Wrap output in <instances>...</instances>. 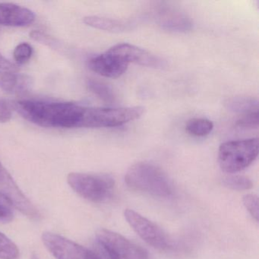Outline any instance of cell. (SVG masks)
<instances>
[{
	"label": "cell",
	"instance_id": "cell-1",
	"mask_svg": "<svg viewBox=\"0 0 259 259\" xmlns=\"http://www.w3.org/2000/svg\"><path fill=\"white\" fill-rule=\"evenodd\" d=\"M22 117L45 128H84L87 107L74 103L21 101L13 105Z\"/></svg>",
	"mask_w": 259,
	"mask_h": 259
},
{
	"label": "cell",
	"instance_id": "cell-2",
	"mask_svg": "<svg viewBox=\"0 0 259 259\" xmlns=\"http://www.w3.org/2000/svg\"><path fill=\"white\" fill-rule=\"evenodd\" d=\"M125 182L133 190L158 198H169L174 192L167 175L148 162H138L130 166L125 174Z\"/></svg>",
	"mask_w": 259,
	"mask_h": 259
},
{
	"label": "cell",
	"instance_id": "cell-3",
	"mask_svg": "<svg viewBox=\"0 0 259 259\" xmlns=\"http://www.w3.org/2000/svg\"><path fill=\"white\" fill-rule=\"evenodd\" d=\"M258 154V139L224 142L218 151V162L224 172L236 174L248 167Z\"/></svg>",
	"mask_w": 259,
	"mask_h": 259
},
{
	"label": "cell",
	"instance_id": "cell-4",
	"mask_svg": "<svg viewBox=\"0 0 259 259\" xmlns=\"http://www.w3.org/2000/svg\"><path fill=\"white\" fill-rule=\"evenodd\" d=\"M67 181L79 196L92 202H104L114 192V180L107 174L72 172L68 176Z\"/></svg>",
	"mask_w": 259,
	"mask_h": 259
},
{
	"label": "cell",
	"instance_id": "cell-5",
	"mask_svg": "<svg viewBox=\"0 0 259 259\" xmlns=\"http://www.w3.org/2000/svg\"><path fill=\"white\" fill-rule=\"evenodd\" d=\"M145 112L142 107H88L84 128H111L139 119Z\"/></svg>",
	"mask_w": 259,
	"mask_h": 259
},
{
	"label": "cell",
	"instance_id": "cell-6",
	"mask_svg": "<svg viewBox=\"0 0 259 259\" xmlns=\"http://www.w3.org/2000/svg\"><path fill=\"white\" fill-rule=\"evenodd\" d=\"M97 241L108 259H149L148 251L119 233L101 229Z\"/></svg>",
	"mask_w": 259,
	"mask_h": 259
},
{
	"label": "cell",
	"instance_id": "cell-7",
	"mask_svg": "<svg viewBox=\"0 0 259 259\" xmlns=\"http://www.w3.org/2000/svg\"><path fill=\"white\" fill-rule=\"evenodd\" d=\"M124 216L136 234L148 245L160 251L170 248V240L157 224L132 209H126Z\"/></svg>",
	"mask_w": 259,
	"mask_h": 259
},
{
	"label": "cell",
	"instance_id": "cell-8",
	"mask_svg": "<svg viewBox=\"0 0 259 259\" xmlns=\"http://www.w3.org/2000/svg\"><path fill=\"white\" fill-rule=\"evenodd\" d=\"M0 195H2L13 207L30 219L39 220L38 209L28 199L13 180L5 166L0 163Z\"/></svg>",
	"mask_w": 259,
	"mask_h": 259
},
{
	"label": "cell",
	"instance_id": "cell-9",
	"mask_svg": "<svg viewBox=\"0 0 259 259\" xmlns=\"http://www.w3.org/2000/svg\"><path fill=\"white\" fill-rule=\"evenodd\" d=\"M42 241L56 259H100L89 248L56 233H43Z\"/></svg>",
	"mask_w": 259,
	"mask_h": 259
},
{
	"label": "cell",
	"instance_id": "cell-10",
	"mask_svg": "<svg viewBox=\"0 0 259 259\" xmlns=\"http://www.w3.org/2000/svg\"><path fill=\"white\" fill-rule=\"evenodd\" d=\"M108 51L117 56L128 64L133 63L157 69L165 66V62L160 57L130 44H119L112 47Z\"/></svg>",
	"mask_w": 259,
	"mask_h": 259
},
{
	"label": "cell",
	"instance_id": "cell-11",
	"mask_svg": "<svg viewBox=\"0 0 259 259\" xmlns=\"http://www.w3.org/2000/svg\"><path fill=\"white\" fill-rule=\"evenodd\" d=\"M156 22L163 29L177 32H187L192 28L190 18L175 7L162 6L154 13Z\"/></svg>",
	"mask_w": 259,
	"mask_h": 259
},
{
	"label": "cell",
	"instance_id": "cell-12",
	"mask_svg": "<svg viewBox=\"0 0 259 259\" xmlns=\"http://www.w3.org/2000/svg\"><path fill=\"white\" fill-rule=\"evenodd\" d=\"M128 66L126 62L109 51L93 57L89 61L90 69L106 78H119L125 73Z\"/></svg>",
	"mask_w": 259,
	"mask_h": 259
},
{
	"label": "cell",
	"instance_id": "cell-13",
	"mask_svg": "<svg viewBox=\"0 0 259 259\" xmlns=\"http://www.w3.org/2000/svg\"><path fill=\"white\" fill-rule=\"evenodd\" d=\"M35 20L31 10L13 4H0V25L5 26L24 27Z\"/></svg>",
	"mask_w": 259,
	"mask_h": 259
},
{
	"label": "cell",
	"instance_id": "cell-14",
	"mask_svg": "<svg viewBox=\"0 0 259 259\" xmlns=\"http://www.w3.org/2000/svg\"><path fill=\"white\" fill-rule=\"evenodd\" d=\"M84 22L89 26L97 29L112 32H120L128 28V25L121 21L99 16H87L84 18Z\"/></svg>",
	"mask_w": 259,
	"mask_h": 259
},
{
	"label": "cell",
	"instance_id": "cell-15",
	"mask_svg": "<svg viewBox=\"0 0 259 259\" xmlns=\"http://www.w3.org/2000/svg\"><path fill=\"white\" fill-rule=\"evenodd\" d=\"M226 107L231 111L247 114L257 111L258 101L250 97H235L227 100Z\"/></svg>",
	"mask_w": 259,
	"mask_h": 259
},
{
	"label": "cell",
	"instance_id": "cell-16",
	"mask_svg": "<svg viewBox=\"0 0 259 259\" xmlns=\"http://www.w3.org/2000/svg\"><path fill=\"white\" fill-rule=\"evenodd\" d=\"M26 84L25 77L8 71L0 70V89L13 94L22 90Z\"/></svg>",
	"mask_w": 259,
	"mask_h": 259
},
{
	"label": "cell",
	"instance_id": "cell-17",
	"mask_svg": "<svg viewBox=\"0 0 259 259\" xmlns=\"http://www.w3.org/2000/svg\"><path fill=\"white\" fill-rule=\"evenodd\" d=\"M213 124L204 118H194L188 121L186 125L187 133L195 137H204L211 133Z\"/></svg>",
	"mask_w": 259,
	"mask_h": 259
},
{
	"label": "cell",
	"instance_id": "cell-18",
	"mask_svg": "<svg viewBox=\"0 0 259 259\" xmlns=\"http://www.w3.org/2000/svg\"><path fill=\"white\" fill-rule=\"evenodd\" d=\"M88 86L91 92L99 97L103 101L107 103H112L116 99L114 92L111 88L101 81L89 80Z\"/></svg>",
	"mask_w": 259,
	"mask_h": 259
},
{
	"label": "cell",
	"instance_id": "cell-19",
	"mask_svg": "<svg viewBox=\"0 0 259 259\" xmlns=\"http://www.w3.org/2000/svg\"><path fill=\"white\" fill-rule=\"evenodd\" d=\"M19 257V250L17 245L0 232V259H18Z\"/></svg>",
	"mask_w": 259,
	"mask_h": 259
},
{
	"label": "cell",
	"instance_id": "cell-20",
	"mask_svg": "<svg viewBox=\"0 0 259 259\" xmlns=\"http://www.w3.org/2000/svg\"><path fill=\"white\" fill-rule=\"evenodd\" d=\"M226 187L236 191L248 190L253 187V183L250 179L244 176H231L224 180Z\"/></svg>",
	"mask_w": 259,
	"mask_h": 259
},
{
	"label": "cell",
	"instance_id": "cell-21",
	"mask_svg": "<svg viewBox=\"0 0 259 259\" xmlns=\"http://www.w3.org/2000/svg\"><path fill=\"white\" fill-rule=\"evenodd\" d=\"M258 112L244 114L236 122V126L241 130H253L258 127Z\"/></svg>",
	"mask_w": 259,
	"mask_h": 259
},
{
	"label": "cell",
	"instance_id": "cell-22",
	"mask_svg": "<svg viewBox=\"0 0 259 259\" xmlns=\"http://www.w3.org/2000/svg\"><path fill=\"white\" fill-rule=\"evenodd\" d=\"M33 54L32 47L28 43H22L15 49L13 56L19 64H25L31 59Z\"/></svg>",
	"mask_w": 259,
	"mask_h": 259
},
{
	"label": "cell",
	"instance_id": "cell-23",
	"mask_svg": "<svg viewBox=\"0 0 259 259\" xmlns=\"http://www.w3.org/2000/svg\"><path fill=\"white\" fill-rule=\"evenodd\" d=\"M242 202L250 215L255 220L256 222H257L259 218V201L257 195L252 194L245 195L242 199Z\"/></svg>",
	"mask_w": 259,
	"mask_h": 259
},
{
	"label": "cell",
	"instance_id": "cell-24",
	"mask_svg": "<svg viewBox=\"0 0 259 259\" xmlns=\"http://www.w3.org/2000/svg\"><path fill=\"white\" fill-rule=\"evenodd\" d=\"M13 206L5 198L0 195V222L9 223L13 221Z\"/></svg>",
	"mask_w": 259,
	"mask_h": 259
},
{
	"label": "cell",
	"instance_id": "cell-25",
	"mask_svg": "<svg viewBox=\"0 0 259 259\" xmlns=\"http://www.w3.org/2000/svg\"><path fill=\"white\" fill-rule=\"evenodd\" d=\"M13 104L7 100L0 99V122H9L13 116Z\"/></svg>",
	"mask_w": 259,
	"mask_h": 259
},
{
	"label": "cell",
	"instance_id": "cell-26",
	"mask_svg": "<svg viewBox=\"0 0 259 259\" xmlns=\"http://www.w3.org/2000/svg\"><path fill=\"white\" fill-rule=\"evenodd\" d=\"M0 69H2V70L4 71H8V72H12V71L17 70V67H16V65L9 61L5 57H3V56L0 54Z\"/></svg>",
	"mask_w": 259,
	"mask_h": 259
},
{
	"label": "cell",
	"instance_id": "cell-27",
	"mask_svg": "<svg viewBox=\"0 0 259 259\" xmlns=\"http://www.w3.org/2000/svg\"><path fill=\"white\" fill-rule=\"evenodd\" d=\"M31 259H39L38 257H37L36 254H33L32 257H31Z\"/></svg>",
	"mask_w": 259,
	"mask_h": 259
}]
</instances>
